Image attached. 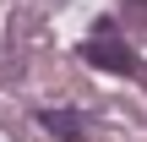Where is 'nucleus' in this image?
<instances>
[{"label":"nucleus","instance_id":"f257e3e1","mask_svg":"<svg viewBox=\"0 0 147 142\" xmlns=\"http://www.w3.org/2000/svg\"><path fill=\"white\" fill-rule=\"evenodd\" d=\"M82 55H87V66H104V71H120V77H136L142 71V60L131 55V44L120 38V27L104 16L93 33H87V44H82Z\"/></svg>","mask_w":147,"mask_h":142},{"label":"nucleus","instance_id":"f03ea898","mask_svg":"<svg viewBox=\"0 0 147 142\" xmlns=\"http://www.w3.org/2000/svg\"><path fill=\"white\" fill-rule=\"evenodd\" d=\"M38 120H44V131H49V137H60V142H82V137H87V126H82V115H76V109H44Z\"/></svg>","mask_w":147,"mask_h":142},{"label":"nucleus","instance_id":"7ed1b4c3","mask_svg":"<svg viewBox=\"0 0 147 142\" xmlns=\"http://www.w3.org/2000/svg\"><path fill=\"white\" fill-rule=\"evenodd\" d=\"M131 5H136V11H147V0H131Z\"/></svg>","mask_w":147,"mask_h":142}]
</instances>
